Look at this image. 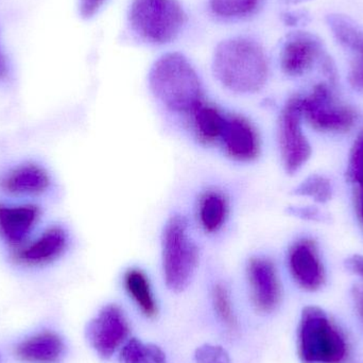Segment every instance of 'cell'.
<instances>
[{
	"label": "cell",
	"instance_id": "1",
	"mask_svg": "<svg viewBox=\"0 0 363 363\" xmlns=\"http://www.w3.org/2000/svg\"><path fill=\"white\" fill-rule=\"evenodd\" d=\"M213 74L228 91L253 95L264 89L269 78V63L264 49L247 38L224 40L213 55Z\"/></svg>",
	"mask_w": 363,
	"mask_h": 363
},
{
	"label": "cell",
	"instance_id": "2",
	"mask_svg": "<svg viewBox=\"0 0 363 363\" xmlns=\"http://www.w3.org/2000/svg\"><path fill=\"white\" fill-rule=\"evenodd\" d=\"M149 86L172 114L188 116L205 100L200 77L180 53H167L155 62L149 74Z\"/></svg>",
	"mask_w": 363,
	"mask_h": 363
},
{
	"label": "cell",
	"instance_id": "3",
	"mask_svg": "<svg viewBox=\"0 0 363 363\" xmlns=\"http://www.w3.org/2000/svg\"><path fill=\"white\" fill-rule=\"evenodd\" d=\"M200 260V250L187 219L174 215L162 233V269L164 281L174 292L185 290L191 281Z\"/></svg>",
	"mask_w": 363,
	"mask_h": 363
},
{
	"label": "cell",
	"instance_id": "4",
	"mask_svg": "<svg viewBox=\"0 0 363 363\" xmlns=\"http://www.w3.org/2000/svg\"><path fill=\"white\" fill-rule=\"evenodd\" d=\"M298 358L302 363H345L349 347L345 335L323 309L307 306L298 325Z\"/></svg>",
	"mask_w": 363,
	"mask_h": 363
},
{
	"label": "cell",
	"instance_id": "5",
	"mask_svg": "<svg viewBox=\"0 0 363 363\" xmlns=\"http://www.w3.org/2000/svg\"><path fill=\"white\" fill-rule=\"evenodd\" d=\"M130 21L138 35L164 44L178 35L185 23V13L177 0H134Z\"/></svg>",
	"mask_w": 363,
	"mask_h": 363
},
{
	"label": "cell",
	"instance_id": "6",
	"mask_svg": "<svg viewBox=\"0 0 363 363\" xmlns=\"http://www.w3.org/2000/svg\"><path fill=\"white\" fill-rule=\"evenodd\" d=\"M303 117L321 132L345 133L353 128L356 113L351 106L339 101L325 83H319L306 97H301Z\"/></svg>",
	"mask_w": 363,
	"mask_h": 363
},
{
	"label": "cell",
	"instance_id": "7",
	"mask_svg": "<svg viewBox=\"0 0 363 363\" xmlns=\"http://www.w3.org/2000/svg\"><path fill=\"white\" fill-rule=\"evenodd\" d=\"M301 96H294L281 110L279 119V145L287 174H294L311 157V146L302 129Z\"/></svg>",
	"mask_w": 363,
	"mask_h": 363
},
{
	"label": "cell",
	"instance_id": "8",
	"mask_svg": "<svg viewBox=\"0 0 363 363\" xmlns=\"http://www.w3.org/2000/svg\"><path fill=\"white\" fill-rule=\"evenodd\" d=\"M130 325L121 307L115 304L104 306L89 322L87 340L100 357L110 358L121 345L127 342Z\"/></svg>",
	"mask_w": 363,
	"mask_h": 363
},
{
	"label": "cell",
	"instance_id": "9",
	"mask_svg": "<svg viewBox=\"0 0 363 363\" xmlns=\"http://www.w3.org/2000/svg\"><path fill=\"white\" fill-rule=\"evenodd\" d=\"M222 152L235 163H253L262 152V140L255 125L240 114L226 115L219 140Z\"/></svg>",
	"mask_w": 363,
	"mask_h": 363
},
{
	"label": "cell",
	"instance_id": "10",
	"mask_svg": "<svg viewBox=\"0 0 363 363\" xmlns=\"http://www.w3.org/2000/svg\"><path fill=\"white\" fill-rule=\"evenodd\" d=\"M247 279L252 302L257 311L272 313L281 298V286L274 262L264 256H253L247 264Z\"/></svg>",
	"mask_w": 363,
	"mask_h": 363
},
{
	"label": "cell",
	"instance_id": "11",
	"mask_svg": "<svg viewBox=\"0 0 363 363\" xmlns=\"http://www.w3.org/2000/svg\"><path fill=\"white\" fill-rule=\"evenodd\" d=\"M288 264L294 281L302 289L315 291L323 286L325 271L315 241L311 239L296 241L288 253Z\"/></svg>",
	"mask_w": 363,
	"mask_h": 363
},
{
	"label": "cell",
	"instance_id": "12",
	"mask_svg": "<svg viewBox=\"0 0 363 363\" xmlns=\"http://www.w3.org/2000/svg\"><path fill=\"white\" fill-rule=\"evenodd\" d=\"M67 242L65 230L59 226H52L32 242L23 243L13 250L12 257L16 264L23 266H45L63 255Z\"/></svg>",
	"mask_w": 363,
	"mask_h": 363
},
{
	"label": "cell",
	"instance_id": "13",
	"mask_svg": "<svg viewBox=\"0 0 363 363\" xmlns=\"http://www.w3.org/2000/svg\"><path fill=\"white\" fill-rule=\"evenodd\" d=\"M322 57L323 49L319 38L313 34L296 33L287 40L281 51V69L288 76L300 77Z\"/></svg>",
	"mask_w": 363,
	"mask_h": 363
},
{
	"label": "cell",
	"instance_id": "14",
	"mask_svg": "<svg viewBox=\"0 0 363 363\" xmlns=\"http://www.w3.org/2000/svg\"><path fill=\"white\" fill-rule=\"evenodd\" d=\"M40 216L36 205L0 204V235L13 250L17 249L25 243Z\"/></svg>",
	"mask_w": 363,
	"mask_h": 363
},
{
	"label": "cell",
	"instance_id": "15",
	"mask_svg": "<svg viewBox=\"0 0 363 363\" xmlns=\"http://www.w3.org/2000/svg\"><path fill=\"white\" fill-rule=\"evenodd\" d=\"M226 115L219 106L204 100L186 118L196 142L202 146L211 147L219 144Z\"/></svg>",
	"mask_w": 363,
	"mask_h": 363
},
{
	"label": "cell",
	"instance_id": "16",
	"mask_svg": "<svg viewBox=\"0 0 363 363\" xmlns=\"http://www.w3.org/2000/svg\"><path fill=\"white\" fill-rule=\"evenodd\" d=\"M64 353L63 339L53 332L34 335L15 347V357L27 363H57Z\"/></svg>",
	"mask_w": 363,
	"mask_h": 363
},
{
	"label": "cell",
	"instance_id": "17",
	"mask_svg": "<svg viewBox=\"0 0 363 363\" xmlns=\"http://www.w3.org/2000/svg\"><path fill=\"white\" fill-rule=\"evenodd\" d=\"M49 185V174L36 164L18 166L0 182L1 189L13 196H38L46 191Z\"/></svg>",
	"mask_w": 363,
	"mask_h": 363
},
{
	"label": "cell",
	"instance_id": "18",
	"mask_svg": "<svg viewBox=\"0 0 363 363\" xmlns=\"http://www.w3.org/2000/svg\"><path fill=\"white\" fill-rule=\"evenodd\" d=\"M230 216V201L217 189L203 192L196 206V218L203 232L215 235L225 225Z\"/></svg>",
	"mask_w": 363,
	"mask_h": 363
},
{
	"label": "cell",
	"instance_id": "19",
	"mask_svg": "<svg viewBox=\"0 0 363 363\" xmlns=\"http://www.w3.org/2000/svg\"><path fill=\"white\" fill-rule=\"evenodd\" d=\"M125 290L146 317L153 318L157 313V301L151 289L150 281L144 271L129 269L123 277Z\"/></svg>",
	"mask_w": 363,
	"mask_h": 363
},
{
	"label": "cell",
	"instance_id": "20",
	"mask_svg": "<svg viewBox=\"0 0 363 363\" xmlns=\"http://www.w3.org/2000/svg\"><path fill=\"white\" fill-rule=\"evenodd\" d=\"M121 363H167L165 353L161 347L151 343H144L131 338L123 345L121 351Z\"/></svg>",
	"mask_w": 363,
	"mask_h": 363
},
{
	"label": "cell",
	"instance_id": "21",
	"mask_svg": "<svg viewBox=\"0 0 363 363\" xmlns=\"http://www.w3.org/2000/svg\"><path fill=\"white\" fill-rule=\"evenodd\" d=\"M294 194L301 196H309L319 203H325L332 198V185L325 177L313 174L302 182L294 189Z\"/></svg>",
	"mask_w": 363,
	"mask_h": 363
},
{
	"label": "cell",
	"instance_id": "22",
	"mask_svg": "<svg viewBox=\"0 0 363 363\" xmlns=\"http://www.w3.org/2000/svg\"><path fill=\"white\" fill-rule=\"evenodd\" d=\"M262 0H211V10L221 17H242L252 14Z\"/></svg>",
	"mask_w": 363,
	"mask_h": 363
},
{
	"label": "cell",
	"instance_id": "23",
	"mask_svg": "<svg viewBox=\"0 0 363 363\" xmlns=\"http://www.w3.org/2000/svg\"><path fill=\"white\" fill-rule=\"evenodd\" d=\"M213 304L219 319L225 324L226 328L235 330L237 320L233 309L230 291L223 284H217L213 288Z\"/></svg>",
	"mask_w": 363,
	"mask_h": 363
},
{
	"label": "cell",
	"instance_id": "24",
	"mask_svg": "<svg viewBox=\"0 0 363 363\" xmlns=\"http://www.w3.org/2000/svg\"><path fill=\"white\" fill-rule=\"evenodd\" d=\"M347 177L353 183L363 185V130L352 147Z\"/></svg>",
	"mask_w": 363,
	"mask_h": 363
},
{
	"label": "cell",
	"instance_id": "25",
	"mask_svg": "<svg viewBox=\"0 0 363 363\" xmlns=\"http://www.w3.org/2000/svg\"><path fill=\"white\" fill-rule=\"evenodd\" d=\"M196 363H232L228 352L219 345H204L194 353Z\"/></svg>",
	"mask_w": 363,
	"mask_h": 363
},
{
	"label": "cell",
	"instance_id": "26",
	"mask_svg": "<svg viewBox=\"0 0 363 363\" xmlns=\"http://www.w3.org/2000/svg\"><path fill=\"white\" fill-rule=\"evenodd\" d=\"M351 51L354 59L350 70V83L354 89L363 91V38Z\"/></svg>",
	"mask_w": 363,
	"mask_h": 363
},
{
	"label": "cell",
	"instance_id": "27",
	"mask_svg": "<svg viewBox=\"0 0 363 363\" xmlns=\"http://www.w3.org/2000/svg\"><path fill=\"white\" fill-rule=\"evenodd\" d=\"M289 213L296 217L302 219L311 220V221H324V216L319 209L315 207H291Z\"/></svg>",
	"mask_w": 363,
	"mask_h": 363
},
{
	"label": "cell",
	"instance_id": "28",
	"mask_svg": "<svg viewBox=\"0 0 363 363\" xmlns=\"http://www.w3.org/2000/svg\"><path fill=\"white\" fill-rule=\"evenodd\" d=\"M106 0H80L79 11L84 18H91L104 6Z\"/></svg>",
	"mask_w": 363,
	"mask_h": 363
},
{
	"label": "cell",
	"instance_id": "29",
	"mask_svg": "<svg viewBox=\"0 0 363 363\" xmlns=\"http://www.w3.org/2000/svg\"><path fill=\"white\" fill-rule=\"evenodd\" d=\"M345 264H347V269L352 271V272L357 274L358 277H362L363 279V256L356 255L351 256V257L347 258V262H345Z\"/></svg>",
	"mask_w": 363,
	"mask_h": 363
},
{
	"label": "cell",
	"instance_id": "30",
	"mask_svg": "<svg viewBox=\"0 0 363 363\" xmlns=\"http://www.w3.org/2000/svg\"><path fill=\"white\" fill-rule=\"evenodd\" d=\"M353 298L355 301L356 308L362 318L363 322V287L362 286H356L353 289Z\"/></svg>",
	"mask_w": 363,
	"mask_h": 363
},
{
	"label": "cell",
	"instance_id": "31",
	"mask_svg": "<svg viewBox=\"0 0 363 363\" xmlns=\"http://www.w3.org/2000/svg\"><path fill=\"white\" fill-rule=\"evenodd\" d=\"M6 74H8V65H6V57L0 48V80L6 78Z\"/></svg>",
	"mask_w": 363,
	"mask_h": 363
},
{
	"label": "cell",
	"instance_id": "32",
	"mask_svg": "<svg viewBox=\"0 0 363 363\" xmlns=\"http://www.w3.org/2000/svg\"><path fill=\"white\" fill-rule=\"evenodd\" d=\"M357 209L360 220L363 224V185L359 186L357 194Z\"/></svg>",
	"mask_w": 363,
	"mask_h": 363
},
{
	"label": "cell",
	"instance_id": "33",
	"mask_svg": "<svg viewBox=\"0 0 363 363\" xmlns=\"http://www.w3.org/2000/svg\"><path fill=\"white\" fill-rule=\"evenodd\" d=\"M286 2H290V4H298V2L301 1H306V0H285Z\"/></svg>",
	"mask_w": 363,
	"mask_h": 363
},
{
	"label": "cell",
	"instance_id": "34",
	"mask_svg": "<svg viewBox=\"0 0 363 363\" xmlns=\"http://www.w3.org/2000/svg\"><path fill=\"white\" fill-rule=\"evenodd\" d=\"M0 363H1V358H0Z\"/></svg>",
	"mask_w": 363,
	"mask_h": 363
}]
</instances>
